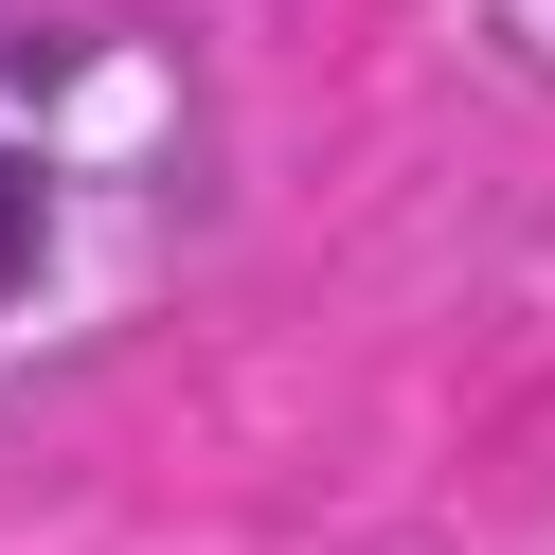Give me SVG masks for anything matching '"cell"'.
Segmentation results:
<instances>
[{
	"instance_id": "cell-1",
	"label": "cell",
	"mask_w": 555,
	"mask_h": 555,
	"mask_svg": "<svg viewBox=\"0 0 555 555\" xmlns=\"http://www.w3.org/2000/svg\"><path fill=\"white\" fill-rule=\"evenodd\" d=\"M18 251H37V180L0 162V287H18Z\"/></svg>"
}]
</instances>
